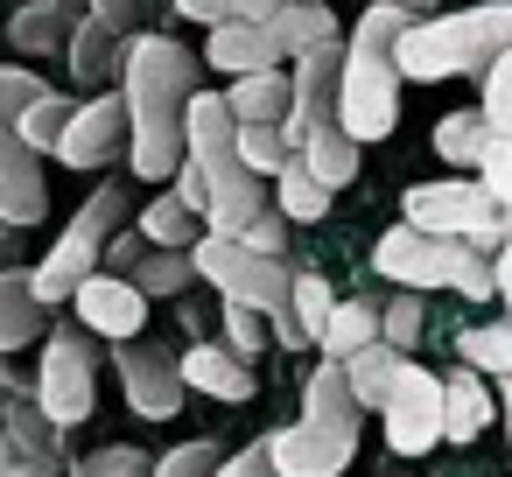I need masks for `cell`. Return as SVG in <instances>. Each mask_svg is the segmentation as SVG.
Segmentation results:
<instances>
[{"label": "cell", "instance_id": "cell-1", "mask_svg": "<svg viewBox=\"0 0 512 477\" xmlns=\"http://www.w3.org/2000/svg\"><path fill=\"white\" fill-rule=\"evenodd\" d=\"M120 92H127V113H134V148H127V169L141 183H169L183 169V113L190 99L204 92L197 85V57L162 36V29H134L127 36V64H120Z\"/></svg>", "mask_w": 512, "mask_h": 477}, {"label": "cell", "instance_id": "cell-2", "mask_svg": "<svg viewBox=\"0 0 512 477\" xmlns=\"http://www.w3.org/2000/svg\"><path fill=\"white\" fill-rule=\"evenodd\" d=\"M421 15L400 8V0H372V8L351 22L344 36V92H337V127L351 141H386L400 127V64H393V43L414 29Z\"/></svg>", "mask_w": 512, "mask_h": 477}, {"label": "cell", "instance_id": "cell-3", "mask_svg": "<svg viewBox=\"0 0 512 477\" xmlns=\"http://www.w3.org/2000/svg\"><path fill=\"white\" fill-rule=\"evenodd\" d=\"M505 50H512V0H477V8L421 15L393 43V64H400L407 85H442V78H463V71L477 78Z\"/></svg>", "mask_w": 512, "mask_h": 477}, {"label": "cell", "instance_id": "cell-4", "mask_svg": "<svg viewBox=\"0 0 512 477\" xmlns=\"http://www.w3.org/2000/svg\"><path fill=\"white\" fill-rule=\"evenodd\" d=\"M372 274H386L393 288H449V295H463V302H491L498 295V274H491V260L477 253V246H463V239H435V232H421V225H407V218H393L386 232H379V246H372Z\"/></svg>", "mask_w": 512, "mask_h": 477}, {"label": "cell", "instance_id": "cell-5", "mask_svg": "<svg viewBox=\"0 0 512 477\" xmlns=\"http://www.w3.org/2000/svg\"><path fill=\"white\" fill-rule=\"evenodd\" d=\"M127 211H134V204H127V190H120V183H99V190H92V197L71 211V225L57 232V246H50V253L29 267V288H36L50 309H57V302H71V295H78V288L99 274L106 239L120 232V218H127Z\"/></svg>", "mask_w": 512, "mask_h": 477}, {"label": "cell", "instance_id": "cell-6", "mask_svg": "<svg viewBox=\"0 0 512 477\" xmlns=\"http://www.w3.org/2000/svg\"><path fill=\"white\" fill-rule=\"evenodd\" d=\"M400 218L421 225V232H435V239H463V246H477L484 260L505 246V211H498V197H491L477 176L414 183V190L400 197Z\"/></svg>", "mask_w": 512, "mask_h": 477}, {"label": "cell", "instance_id": "cell-7", "mask_svg": "<svg viewBox=\"0 0 512 477\" xmlns=\"http://www.w3.org/2000/svg\"><path fill=\"white\" fill-rule=\"evenodd\" d=\"M99 344L78 316L71 323H50L43 337V365H36V407L57 421V428H85L92 407H99Z\"/></svg>", "mask_w": 512, "mask_h": 477}, {"label": "cell", "instance_id": "cell-8", "mask_svg": "<svg viewBox=\"0 0 512 477\" xmlns=\"http://www.w3.org/2000/svg\"><path fill=\"white\" fill-rule=\"evenodd\" d=\"M127 148H134V113H127V92L106 85V92L78 99L64 141H57V162H64V169H106V162L127 155Z\"/></svg>", "mask_w": 512, "mask_h": 477}, {"label": "cell", "instance_id": "cell-9", "mask_svg": "<svg viewBox=\"0 0 512 477\" xmlns=\"http://www.w3.org/2000/svg\"><path fill=\"white\" fill-rule=\"evenodd\" d=\"M113 365H120L127 407H134L141 421H169V414H183V400H190L183 351H162V344L134 337V344H113Z\"/></svg>", "mask_w": 512, "mask_h": 477}, {"label": "cell", "instance_id": "cell-10", "mask_svg": "<svg viewBox=\"0 0 512 477\" xmlns=\"http://www.w3.org/2000/svg\"><path fill=\"white\" fill-rule=\"evenodd\" d=\"M379 421H386V449L393 456H428L442 442V372L407 358V372H400L393 400L379 407Z\"/></svg>", "mask_w": 512, "mask_h": 477}, {"label": "cell", "instance_id": "cell-11", "mask_svg": "<svg viewBox=\"0 0 512 477\" xmlns=\"http://www.w3.org/2000/svg\"><path fill=\"white\" fill-rule=\"evenodd\" d=\"M50 218V176L43 155L22 141V120L0 106V225H43Z\"/></svg>", "mask_w": 512, "mask_h": 477}, {"label": "cell", "instance_id": "cell-12", "mask_svg": "<svg viewBox=\"0 0 512 477\" xmlns=\"http://www.w3.org/2000/svg\"><path fill=\"white\" fill-rule=\"evenodd\" d=\"M281 477H344L358 456V428H323V421H288L260 435Z\"/></svg>", "mask_w": 512, "mask_h": 477}, {"label": "cell", "instance_id": "cell-13", "mask_svg": "<svg viewBox=\"0 0 512 477\" xmlns=\"http://www.w3.org/2000/svg\"><path fill=\"white\" fill-rule=\"evenodd\" d=\"M337 92H344V43H330V50H316V57H295V106H288L281 134L302 148L316 127L337 120Z\"/></svg>", "mask_w": 512, "mask_h": 477}, {"label": "cell", "instance_id": "cell-14", "mask_svg": "<svg viewBox=\"0 0 512 477\" xmlns=\"http://www.w3.org/2000/svg\"><path fill=\"white\" fill-rule=\"evenodd\" d=\"M71 309H78V323H85L92 337H106V344H134L141 323H148V295H141L127 274H106V267L71 295Z\"/></svg>", "mask_w": 512, "mask_h": 477}, {"label": "cell", "instance_id": "cell-15", "mask_svg": "<svg viewBox=\"0 0 512 477\" xmlns=\"http://www.w3.org/2000/svg\"><path fill=\"white\" fill-rule=\"evenodd\" d=\"M204 183H211V211H204V232H225V239H239L267 204H274V190H267V176H253L239 155H225V162H204Z\"/></svg>", "mask_w": 512, "mask_h": 477}, {"label": "cell", "instance_id": "cell-16", "mask_svg": "<svg viewBox=\"0 0 512 477\" xmlns=\"http://www.w3.org/2000/svg\"><path fill=\"white\" fill-rule=\"evenodd\" d=\"M183 379H190V393H211V400H225V407H239V400L260 393L253 358H239L225 337H197V344L183 351Z\"/></svg>", "mask_w": 512, "mask_h": 477}, {"label": "cell", "instance_id": "cell-17", "mask_svg": "<svg viewBox=\"0 0 512 477\" xmlns=\"http://www.w3.org/2000/svg\"><path fill=\"white\" fill-rule=\"evenodd\" d=\"M204 64L225 71V78H253V71H281L288 57H281V43H274L267 22H218L204 36Z\"/></svg>", "mask_w": 512, "mask_h": 477}, {"label": "cell", "instance_id": "cell-18", "mask_svg": "<svg viewBox=\"0 0 512 477\" xmlns=\"http://www.w3.org/2000/svg\"><path fill=\"white\" fill-rule=\"evenodd\" d=\"M78 22H85V0H22L15 22H8V43L22 57H64Z\"/></svg>", "mask_w": 512, "mask_h": 477}, {"label": "cell", "instance_id": "cell-19", "mask_svg": "<svg viewBox=\"0 0 512 477\" xmlns=\"http://www.w3.org/2000/svg\"><path fill=\"white\" fill-rule=\"evenodd\" d=\"M120 64H127V36L106 29L99 15H85L78 36H71V50H64L71 85H78V92H106V85H120Z\"/></svg>", "mask_w": 512, "mask_h": 477}, {"label": "cell", "instance_id": "cell-20", "mask_svg": "<svg viewBox=\"0 0 512 477\" xmlns=\"http://www.w3.org/2000/svg\"><path fill=\"white\" fill-rule=\"evenodd\" d=\"M50 323H57V309L29 288V267H0V351L43 344Z\"/></svg>", "mask_w": 512, "mask_h": 477}, {"label": "cell", "instance_id": "cell-21", "mask_svg": "<svg viewBox=\"0 0 512 477\" xmlns=\"http://www.w3.org/2000/svg\"><path fill=\"white\" fill-rule=\"evenodd\" d=\"M491 414H498V393L484 386V372H470V365L442 372V442H477L491 428Z\"/></svg>", "mask_w": 512, "mask_h": 477}, {"label": "cell", "instance_id": "cell-22", "mask_svg": "<svg viewBox=\"0 0 512 477\" xmlns=\"http://www.w3.org/2000/svg\"><path fill=\"white\" fill-rule=\"evenodd\" d=\"M267 29H274V43H281L288 64H295V57H316V50H330V43H344V22L330 15V0H281V15H274Z\"/></svg>", "mask_w": 512, "mask_h": 477}, {"label": "cell", "instance_id": "cell-23", "mask_svg": "<svg viewBox=\"0 0 512 477\" xmlns=\"http://www.w3.org/2000/svg\"><path fill=\"white\" fill-rule=\"evenodd\" d=\"M183 148H190V162H225V155H239V113H232L225 92H197V99H190V113H183Z\"/></svg>", "mask_w": 512, "mask_h": 477}, {"label": "cell", "instance_id": "cell-24", "mask_svg": "<svg viewBox=\"0 0 512 477\" xmlns=\"http://www.w3.org/2000/svg\"><path fill=\"white\" fill-rule=\"evenodd\" d=\"M302 421H323V428H358L365 421V407L351 393V372L337 358H316L309 365V379H302Z\"/></svg>", "mask_w": 512, "mask_h": 477}, {"label": "cell", "instance_id": "cell-25", "mask_svg": "<svg viewBox=\"0 0 512 477\" xmlns=\"http://www.w3.org/2000/svg\"><path fill=\"white\" fill-rule=\"evenodd\" d=\"M232 113L239 127H281L288 106H295V71H253V78H232Z\"/></svg>", "mask_w": 512, "mask_h": 477}, {"label": "cell", "instance_id": "cell-26", "mask_svg": "<svg viewBox=\"0 0 512 477\" xmlns=\"http://www.w3.org/2000/svg\"><path fill=\"white\" fill-rule=\"evenodd\" d=\"M428 148L442 155V169H463V176H477V162H484V148H491V120H484L477 106H463V113H442V120H435V134H428Z\"/></svg>", "mask_w": 512, "mask_h": 477}, {"label": "cell", "instance_id": "cell-27", "mask_svg": "<svg viewBox=\"0 0 512 477\" xmlns=\"http://www.w3.org/2000/svg\"><path fill=\"white\" fill-rule=\"evenodd\" d=\"M330 197H337V190H330L302 155L281 162V176H274V211H281L288 225H316V218H330Z\"/></svg>", "mask_w": 512, "mask_h": 477}, {"label": "cell", "instance_id": "cell-28", "mask_svg": "<svg viewBox=\"0 0 512 477\" xmlns=\"http://www.w3.org/2000/svg\"><path fill=\"white\" fill-rule=\"evenodd\" d=\"M365 344H379V302H358V295H344L337 309H330V323L316 330V351L323 358H358Z\"/></svg>", "mask_w": 512, "mask_h": 477}, {"label": "cell", "instance_id": "cell-29", "mask_svg": "<svg viewBox=\"0 0 512 477\" xmlns=\"http://www.w3.org/2000/svg\"><path fill=\"white\" fill-rule=\"evenodd\" d=\"M344 372H351V393H358V407H365V414H379V407L393 400L400 372H407V351H393V344L379 337V344H365L358 358H344Z\"/></svg>", "mask_w": 512, "mask_h": 477}, {"label": "cell", "instance_id": "cell-30", "mask_svg": "<svg viewBox=\"0 0 512 477\" xmlns=\"http://www.w3.org/2000/svg\"><path fill=\"white\" fill-rule=\"evenodd\" d=\"M0 435H8L22 456H50V463H64V428L36 407V386H29V393H15V407L0 414Z\"/></svg>", "mask_w": 512, "mask_h": 477}, {"label": "cell", "instance_id": "cell-31", "mask_svg": "<svg viewBox=\"0 0 512 477\" xmlns=\"http://www.w3.org/2000/svg\"><path fill=\"white\" fill-rule=\"evenodd\" d=\"M127 281H134L148 302H155V295H162V302H176V295H190V288H197V260H190V246H148V253H141V267H134Z\"/></svg>", "mask_w": 512, "mask_h": 477}, {"label": "cell", "instance_id": "cell-32", "mask_svg": "<svg viewBox=\"0 0 512 477\" xmlns=\"http://www.w3.org/2000/svg\"><path fill=\"white\" fill-rule=\"evenodd\" d=\"M358 148H365V141H351V134L330 120V127H316V134H309L295 155H302V162H309V169H316L330 190H344V183H358V162H365Z\"/></svg>", "mask_w": 512, "mask_h": 477}, {"label": "cell", "instance_id": "cell-33", "mask_svg": "<svg viewBox=\"0 0 512 477\" xmlns=\"http://www.w3.org/2000/svg\"><path fill=\"white\" fill-rule=\"evenodd\" d=\"M134 225H141L148 246H197V239H204V218H197L176 190H162L148 211H134Z\"/></svg>", "mask_w": 512, "mask_h": 477}, {"label": "cell", "instance_id": "cell-34", "mask_svg": "<svg viewBox=\"0 0 512 477\" xmlns=\"http://www.w3.org/2000/svg\"><path fill=\"white\" fill-rule=\"evenodd\" d=\"M456 358L484 379H512V323H470L456 337Z\"/></svg>", "mask_w": 512, "mask_h": 477}, {"label": "cell", "instance_id": "cell-35", "mask_svg": "<svg viewBox=\"0 0 512 477\" xmlns=\"http://www.w3.org/2000/svg\"><path fill=\"white\" fill-rule=\"evenodd\" d=\"M344 295H330V274H316V267H295V295H288V316H295V330L316 344V330L330 323V309H337Z\"/></svg>", "mask_w": 512, "mask_h": 477}, {"label": "cell", "instance_id": "cell-36", "mask_svg": "<svg viewBox=\"0 0 512 477\" xmlns=\"http://www.w3.org/2000/svg\"><path fill=\"white\" fill-rule=\"evenodd\" d=\"M71 113H78V99H64V92H50V99H36V106L22 113V141H29L36 155H57V141H64V127H71Z\"/></svg>", "mask_w": 512, "mask_h": 477}, {"label": "cell", "instance_id": "cell-37", "mask_svg": "<svg viewBox=\"0 0 512 477\" xmlns=\"http://www.w3.org/2000/svg\"><path fill=\"white\" fill-rule=\"evenodd\" d=\"M477 113L491 120V134H505V141H512V50H505L498 64H484V71H477Z\"/></svg>", "mask_w": 512, "mask_h": 477}, {"label": "cell", "instance_id": "cell-38", "mask_svg": "<svg viewBox=\"0 0 512 477\" xmlns=\"http://www.w3.org/2000/svg\"><path fill=\"white\" fill-rule=\"evenodd\" d=\"M218 337H225L239 358H260L267 337H274V323H267L260 309H246V302H218Z\"/></svg>", "mask_w": 512, "mask_h": 477}, {"label": "cell", "instance_id": "cell-39", "mask_svg": "<svg viewBox=\"0 0 512 477\" xmlns=\"http://www.w3.org/2000/svg\"><path fill=\"white\" fill-rule=\"evenodd\" d=\"M71 477H155V456H148V449H134V442H106V449L78 456V463H71Z\"/></svg>", "mask_w": 512, "mask_h": 477}, {"label": "cell", "instance_id": "cell-40", "mask_svg": "<svg viewBox=\"0 0 512 477\" xmlns=\"http://www.w3.org/2000/svg\"><path fill=\"white\" fill-rule=\"evenodd\" d=\"M288 155H295V141H288L281 127H239V162H246L253 176H267V183H274Z\"/></svg>", "mask_w": 512, "mask_h": 477}, {"label": "cell", "instance_id": "cell-41", "mask_svg": "<svg viewBox=\"0 0 512 477\" xmlns=\"http://www.w3.org/2000/svg\"><path fill=\"white\" fill-rule=\"evenodd\" d=\"M421 323H428V316H421V288H400V295L379 309V337H386L393 351H414V344H421Z\"/></svg>", "mask_w": 512, "mask_h": 477}, {"label": "cell", "instance_id": "cell-42", "mask_svg": "<svg viewBox=\"0 0 512 477\" xmlns=\"http://www.w3.org/2000/svg\"><path fill=\"white\" fill-rule=\"evenodd\" d=\"M218 442L211 435H197V442H176V449H162L155 456V477H218Z\"/></svg>", "mask_w": 512, "mask_h": 477}, {"label": "cell", "instance_id": "cell-43", "mask_svg": "<svg viewBox=\"0 0 512 477\" xmlns=\"http://www.w3.org/2000/svg\"><path fill=\"white\" fill-rule=\"evenodd\" d=\"M477 183L498 197V211H512V141H505V134H491V148H484V162H477Z\"/></svg>", "mask_w": 512, "mask_h": 477}, {"label": "cell", "instance_id": "cell-44", "mask_svg": "<svg viewBox=\"0 0 512 477\" xmlns=\"http://www.w3.org/2000/svg\"><path fill=\"white\" fill-rule=\"evenodd\" d=\"M0 477H71V463H50V456H22L8 435H0Z\"/></svg>", "mask_w": 512, "mask_h": 477}, {"label": "cell", "instance_id": "cell-45", "mask_svg": "<svg viewBox=\"0 0 512 477\" xmlns=\"http://www.w3.org/2000/svg\"><path fill=\"white\" fill-rule=\"evenodd\" d=\"M239 239H246L253 253H288V218H281V211L267 204V211H260V218H253V225H246Z\"/></svg>", "mask_w": 512, "mask_h": 477}, {"label": "cell", "instance_id": "cell-46", "mask_svg": "<svg viewBox=\"0 0 512 477\" xmlns=\"http://www.w3.org/2000/svg\"><path fill=\"white\" fill-rule=\"evenodd\" d=\"M141 253H148V239H141V225H127V232L106 239V260H99V267H106V274H134Z\"/></svg>", "mask_w": 512, "mask_h": 477}, {"label": "cell", "instance_id": "cell-47", "mask_svg": "<svg viewBox=\"0 0 512 477\" xmlns=\"http://www.w3.org/2000/svg\"><path fill=\"white\" fill-rule=\"evenodd\" d=\"M169 190H176V197H183V204H190L197 218L211 211V183H204V162H190V155H183V169L169 176Z\"/></svg>", "mask_w": 512, "mask_h": 477}, {"label": "cell", "instance_id": "cell-48", "mask_svg": "<svg viewBox=\"0 0 512 477\" xmlns=\"http://www.w3.org/2000/svg\"><path fill=\"white\" fill-rule=\"evenodd\" d=\"M218 477H281V470H274L267 442H246V449H232V456L218 463Z\"/></svg>", "mask_w": 512, "mask_h": 477}, {"label": "cell", "instance_id": "cell-49", "mask_svg": "<svg viewBox=\"0 0 512 477\" xmlns=\"http://www.w3.org/2000/svg\"><path fill=\"white\" fill-rule=\"evenodd\" d=\"M85 15H99L106 29L134 36V29H141V0H85Z\"/></svg>", "mask_w": 512, "mask_h": 477}, {"label": "cell", "instance_id": "cell-50", "mask_svg": "<svg viewBox=\"0 0 512 477\" xmlns=\"http://www.w3.org/2000/svg\"><path fill=\"white\" fill-rule=\"evenodd\" d=\"M176 15H183V22H204V29H218V22H232V0H176Z\"/></svg>", "mask_w": 512, "mask_h": 477}, {"label": "cell", "instance_id": "cell-51", "mask_svg": "<svg viewBox=\"0 0 512 477\" xmlns=\"http://www.w3.org/2000/svg\"><path fill=\"white\" fill-rule=\"evenodd\" d=\"M281 0H232V22H274Z\"/></svg>", "mask_w": 512, "mask_h": 477}, {"label": "cell", "instance_id": "cell-52", "mask_svg": "<svg viewBox=\"0 0 512 477\" xmlns=\"http://www.w3.org/2000/svg\"><path fill=\"white\" fill-rule=\"evenodd\" d=\"M15 393H29V386H15V379H8V351H0V414L15 407Z\"/></svg>", "mask_w": 512, "mask_h": 477}, {"label": "cell", "instance_id": "cell-53", "mask_svg": "<svg viewBox=\"0 0 512 477\" xmlns=\"http://www.w3.org/2000/svg\"><path fill=\"white\" fill-rule=\"evenodd\" d=\"M498 414H505V435H512V379H498Z\"/></svg>", "mask_w": 512, "mask_h": 477}, {"label": "cell", "instance_id": "cell-54", "mask_svg": "<svg viewBox=\"0 0 512 477\" xmlns=\"http://www.w3.org/2000/svg\"><path fill=\"white\" fill-rule=\"evenodd\" d=\"M400 8H414V15H435V8H442V0H400Z\"/></svg>", "mask_w": 512, "mask_h": 477}]
</instances>
